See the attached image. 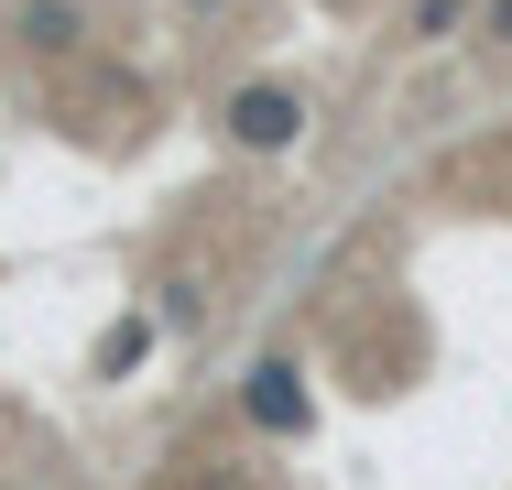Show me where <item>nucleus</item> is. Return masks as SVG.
<instances>
[{
  "label": "nucleus",
  "mask_w": 512,
  "mask_h": 490,
  "mask_svg": "<svg viewBox=\"0 0 512 490\" xmlns=\"http://www.w3.org/2000/svg\"><path fill=\"white\" fill-rule=\"evenodd\" d=\"M153 327H164L153 305H142V316H120V327H99V349H88V371H99V382H120V371H142V349H153Z\"/></svg>",
  "instance_id": "39448f33"
},
{
  "label": "nucleus",
  "mask_w": 512,
  "mask_h": 490,
  "mask_svg": "<svg viewBox=\"0 0 512 490\" xmlns=\"http://www.w3.org/2000/svg\"><path fill=\"white\" fill-rule=\"evenodd\" d=\"M469 44H480V55H512V0H480V22H469Z\"/></svg>",
  "instance_id": "0eeeda50"
},
{
  "label": "nucleus",
  "mask_w": 512,
  "mask_h": 490,
  "mask_svg": "<svg viewBox=\"0 0 512 490\" xmlns=\"http://www.w3.org/2000/svg\"><path fill=\"white\" fill-rule=\"evenodd\" d=\"M207 305H218V294H207L197 273H164V284H153V316H164V338H197V327H207Z\"/></svg>",
  "instance_id": "423d86ee"
},
{
  "label": "nucleus",
  "mask_w": 512,
  "mask_h": 490,
  "mask_svg": "<svg viewBox=\"0 0 512 490\" xmlns=\"http://www.w3.org/2000/svg\"><path fill=\"white\" fill-rule=\"evenodd\" d=\"M240 425L273 436V447H306L316 436V371L295 360V349H262V360L240 371Z\"/></svg>",
  "instance_id": "f03ea898"
},
{
  "label": "nucleus",
  "mask_w": 512,
  "mask_h": 490,
  "mask_svg": "<svg viewBox=\"0 0 512 490\" xmlns=\"http://www.w3.org/2000/svg\"><path fill=\"white\" fill-rule=\"evenodd\" d=\"M480 22V0H404V44L414 55H436V44H458Z\"/></svg>",
  "instance_id": "20e7f679"
},
{
  "label": "nucleus",
  "mask_w": 512,
  "mask_h": 490,
  "mask_svg": "<svg viewBox=\"0 0 512 490\" xmlns=\"http://www.w3.org/2000/svg\"><path fill=\"white\" fill-rule=\"evenodd\" d=\"M316 120V98L295 88V77H240V88L218 98V142L229 153H251V164H273V153H295Z\"/></svg>",
  "instance_id": "f257e3e1"
},
{
  "label": "nucleus",
  "mask_w": 512,
  "mask_h": 490,
  "mask_svg": "<svg viewBox=\"0 0 512 490\" xmlns=\"http://www.w3.org/2000/svg\"><path fill=\"white\" fill-rule=\"evenodd\" d=\"M88 33H99V11H88V0H22V11H11V44H22L33 66H77V55H88Z\"/></svg>",
  "instance_id": "7ed1b4c3"
},
{
  "label": "nucleus",
  "mask_w": 512,
  "mask_h": 490,
  "mask_svg": "<svg viewBox=\"0 0 512 490\" xmlns=\"http://www.w3.org/2000/svg\"><path fill=\"white\" fill-rule=\"evenodd\" d=\"M186 11H229V0H186Z\"/></svg>",
  "instance_id": "6e6552de"
}]
</instances>
